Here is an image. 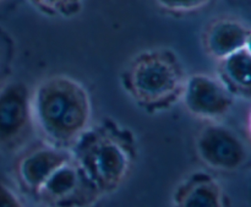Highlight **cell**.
I'll list each match as a JSON object with an SVG mask.
<instances>
[{"mask_svg":"<svg viewBox=\"0 0 251 207\" xmlns=\"http://www.w3.org/2000/svg\"><path fill=\"white\" fill-rule=\"evenodd\" d=\"M32 120L53 146L75 142L91 118V103L81 83L68 76L42 81L31 95Z\"/></svg>","mask_w":251,"mask_h":207,"instance_id":"1","label":"cell"},{"mask_svg":"<svg viewBox=\"0 0 251 207\" xmlns=\"http://www.w3.org/2000/svg\"><path fill=\"white\" fill-rule=\"evenodd\" d=\"M124 83L137 101L161 107L180 96L184 76L173 54L151 51L134 59L125 73Z\"/></svg>","mask_w":251,"mask_h":207,"instance_id":"2","label":"cell"},{"mask_svg":"<svg viewBox=\"0 0 251 207\" xmlns=\"http://www.w3.org/2000/svg\"><path fill=\"white\" fill-rule=\"evenodd\" d=\"M74 161L98 194L114 190L130 168L124 142L110 134H86L76 140Z\"/></svg>","mask_w":251,"mask_h":207,"instance_id":"3","label":"cell"},{"mask_svg":"<svg viewBox=\"0 0 251 207\" xmlns=\"http://www.w3.org/2000/svg\"><path fill=\"white\" fill-rule=\"evenodd\" d=\"M180 97L186 109L205 120H217L229 112L232 92L221 80L206 74H194L184 80Z\"/></svg>","mask_w":251,"mask_h":207,"instance_id":"4","label":"cell"},{"mask_svg":"<svg viewBox=\"0 0 251 207\" xmlns=\"http://www.w3.org/2000/svg\"><path fill=\"white\" fill-rule=\"evenodd\" d=\"M37 194L54 207H82L93 204L98 193L71 158L42 184Z\"/></svg>","mask_w":251,"mask_h":207,"instance_id":"5","label":"cell"},{"mask_svg":"<svg viewBox=\"0 0 251 207\" xmlns=\"http://www.w3.org/2000/svg\"><path fill=\"white\" fill-rule=\"evenodd\" d=\"M201 161L217 171H235L244 164L248 151L244 142L233 130L218 124L207 125L196 140Z\"/></svg>","mask_w":251,"mask_h":207,"instance_id":"6","label":"cell"},{"mask_svg":"<svg viewBox=\"0 0 251 207\" xmlns=\"http://www.w3.org/2000/svg\"><path fill=\"white\" fill-rule=\"evenodd\" d=\"M32 122L31 95L25 85L0 87V147H12L26 135Z\"/></svg>","mask_w":251,"mask_h":207,"instance_id":"7","label":"cell"},{"mask_svg":"<svg viewBox=\"0 0 251 207\" xmlns=\"http://www.w3.org/2000/svg\"><path fill=\"white\" fill-rule=\"evenodd\" d=\"M71 159L63 147H39L27 154L17 166V176L25 186L37 193L42 184L60 166Z\"/></svg>","mask_w":251,"mask_h":207,"instance_id":"8","label":"cell"},{"mask_svg":"<svg viewBox=\"0 0 251 207\" xmlns=\"http://www.w3.org/2000/svg\"><path fill=\"white\" fill-rule=\"evenodd\" d=\"M205 47L211 56L221 60L250 47V28L244 22L230 17L217 20L206 31Z\"/></svg>","mask_w":251,"mask_h":207,"instance_id":"9","label":"cell"},{"mask_svg":"<svg viewBox=\"0 0 251 207\" xmlns=\"http://www.w3.org/2000/svg\"><path fill=\"white\" fill-rule=\"evenodd\" d=\"M174 207H223L220 185L207 174H195L174 196Z\"/></svg>","mask_w":251,"mask_h":207,"instance_id":"10","label":"cell"},{"mask_svg":"<svg viewBox=\"0 0 251 207\" xmlns=\"http://www.w3.org/2000/svg\"><path fill=\"white\" fill-rule=\"evenodd\" d=\"M221 81L232 91L250 93L251 85V54L250 47L235 52L221 59Z\"/></svg>","mask_w":251,"mask_h":207,"instance_id":"11","label":"cell"},{"mask_svg":"<svg viewBox=\"0 0 251 207\" xmlns=\"http://www.w3.org/2000/svg\"><path fill=\"white\" fill-rule=\"evenodd\" d=\"M38 9L55 16H73L81 9L82 0H31Z\"/></svg>","mask_w":251,"mask_h":207,"instance_id":"12","label":"cell"},{"mask_svg":"<svg viewBox=\"0 0 251 207\" xmlns=\"http://www.w3.org/2000/svg\"><path fill=\"white\" fill-rule=\"evenodd\" d=\"M163 10L173 14H190L207 6L212 0H154Z\"/></svg>","mask_w":251,"mask_h":207,"instance_id":"13","label":"cell"},{"mask_svg":"<svg viewBox=\"0 0 251 207\" xmlns=\"http://www.w3.org/2000/svg\"><path fill=\"white\" fill-rule=\"evenodd\" d=\"M0 207H25L20 196L2 181H0Z\"/></svg>","mask_w":251,"mask_h":207,"instance_id":"14","label":"cell"},{"mask_svg":"<svg viewBox=\"0 0 251 207\" xmlns=\"http://www.w3.org/2000/svg\"><path fill=\"white\" fill-rule=\"evenodd\" d=\"M82 207H100V206L96 205V204L93 203V204H90V205H87V206H82Z\"/></svg>","mask_w":251,"mask_h":207,"instance_id":"15","label":"cell"},{"mask_svg":"<svg viewBox=\"0 0 251 207\" xmlns=\"http://www.w3.org/2000/svg\"><path fill=\"white\" fill-rule=\"evenodd\" d=\"M0 1H1V0H0Z\"/></svg>","mask_w":251,"mask_h":207,"instance_id":"16","label":"cell"}]
</instances>
